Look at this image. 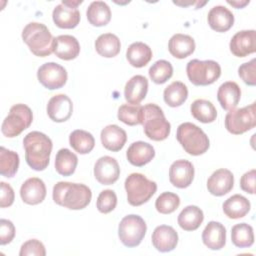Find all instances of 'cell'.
<instances>
[{
    "label": "cell",
    "instance_id": "obj_1",
    "mask_svg": "<svg viewBox=\"0 0 256 256\" xmlns=\"http://www.w3.org/2000/svg\"><path fill=\"white\" fill-rule=\"evenodd\" d=\"M25 160L29 167L36 171L47 168L52 151V141L44 133L39 131L29 132L23 139Z\"/></svg>",
    "mask_w": 256,
    "mask_h": 256
},
{
    "label": "cell",
    "instance_id": "obj_2",
    "mask_svg": "<svg viewBox=\"0 0 256 256\" xmlns=\"http://www.w3.org/2000/svg\"><path fill=\"white\" fill-rule=\"evenodd\" d=\"M52 196L56 204L71 210H80L89 205L92 192L85 184L60 181L54 185Z\"/></svg>",
    "mask_w": 256,
    "mask_h": 256
},
{
    "label": "cell",
    "instance_id": "obj_3",
    "mask_svg": "<svg viewBox=\"0 0 256 256\" xmlns=\"http://www.w3.org/2000/svg\"><path fill=\"white\" fill-rule=\"evenodd\" d=\"M22 39L35 56L46 57L53 52L54 37L42 23H28L22 31Z\"/></svg>",
    "mask_w": 256,
    "mask_h": 256
},
{
    "label": "cell",
    "instance_id": "obj_4",
    "mask_svg": "<svg viewBox=\"0 0 256 256\" xmlns=\"http://www.w3.org/2000/svg\"><path fill=\"white\" fill-rule=\"evenodd\" d=\"M141 124L145 135L151 140L163 141L170 134V123L166 120L163 110L154 103L142 106Z\"/></svg>",
    "mask_w": 256,
    "mask_h": 256
},
{
    "label": "cell",
    "instance_id": "obj_5",
    "mask_svg": "<svg viewBox=\"0 0 256 256\" xmlns=\"http://www.w3.org/2000/svg\"><path fill=\"white\" fill-rule=\"evenodd\" d=\"M176 138L182 148L193 156L204 154L210 146L209 138L204 131L190 122H184L178 126Z\"/></svg>",
    "mask_w": 256,
    "mask_h": 256
},
{
    "label": "cell",
    "instance_id": "obj_6",
    "mask_svg": "<svg viewBox=\"0 0 256 256\" xmlns=\"http://www.w3.org/2000/svg\"><path fill=\"white\" fill-rule=\"evenodd\" d=\"M128 203L140 206L146 203L156 192L157 184L141 173H132L125 180Z\"/></svg>",
    "mask_w": 256,
    "mask_h": 256
},
{
    "label": "cell",
    "instance_id": "obj_7",
    "mask_svg": "<svg viewBox=\"0 0 256 256\" xmlns=\"http://www.w3.org/2000/svg\"><path fill=\"white\" fill-rule=\"evenodd\" d=\"M189 81L196 86H207L214 83L221 75L220 65L213 60L193 59L186 66Z\"/></svg>",
    "mask_w": 256,
    "mask_h": 256
},
{
    "label": "cell",
    "instance_id": "obj_8",
    "mask_svg": "<svg viewBox=\"0 0 256 256\" xmlns=\"http://www.w3.org/2000/svg\"><path fill=\"white\" fill-rule=\"evenodd\" d=\"M32 121V110L25 104H15L10 108L9 114L3 120L1 131L4 136L13 138L27 129Z\"/></svg>",
    "mask_w": 256,
    "mask_h": 256
},
{
    "label": "cell",
    "instance_id": "obj_9",
    "mask_svg": "<svg viewBox=\"0 0 256 256\" xmlns=\"http://www.w3.org/2000/svg\"><path fill=\"white\" fill-rule=\"evenodd\" d=\"M225 128L234 135L243 134L256 126V103L230 110L225 116Z\"/></svg>",
    "mask_w": 256,
    "mask_h": 256
},
{
    "label": "cell",
    "instance_id": "obj_10",
    "mask_svg": "<svg viewBox=\"0 0 256 256\" xmlns=\"http://www.w3.org/2000/svg\"><path fill=\"white\" fill-rule=\"evenodd\" d=\"M147 231L144 219L135 214H130L122 218L118 226V236L122 244L132 248L138 246L143 240Z\"/></svg>",
    "mask_w": 256,
    "mask_h": 256
},
{
    "label": "cell",
    "instance_id": "obj_11",
    "mask_svg": "<svg viewBox=\"0 0 256 256\" xmlns=\"http://www.w3.org/2000/svg\"><path fill=\"white\" fill-rule=\"evenodd\" d=\"M37 78L45 88L55 90L66 84L68 75L63 66L55 62H47L38 68Z\"/></svg>",
    "mask_w": 256,
    "mask_h": 256
},
{
    "label": "cell",
    "instance_id": "obj_12",
    "mask_svg": "<svg viewBox=\"0 0 256 256\" xmlns=\"http://www.w3.org/2000/svg\"><path fill=\"white\" fill-rule=\"evenodd\" d=\"M120 175V167L117 160L110 156L100 157L94 165V176L102 185L115 183Z\"/></svg>",
    "mask_w": 256,
    "mask_h": 256
},
{
    "label": "cell",
    "instance_id": "obj_13",
    "mask_svg": "<svg viewBox=\"0 0 256 256\" xmlns=\"http://www.w3.org/2000/svg\"><path fill=\"white\" fill-rule=\"evenodd\" d=\"M194 179L193 164L184 159L174 161L169 168V180L177 188H187Z\"/></svg>",
    "mask_w": 256,
    "mask_h": 256
},
{
    "label": "cell",
    "instance_id": "obj_14",
    "mask_svg": "<svg viewBox=\"0 0 256 256\" xmlns=\"http://www.w3.org/2000/svg\"><path fill=\"white\" fill-rule=\"evenodd\" d=\"M229 48L236 57H246L256 51V31L242 30L237 32L230 40Z\"/></svg>",
    "mask_w": 256,
    "mask_h": 256
},
{
    "label": "cell",
    "instance_id": "obj_15",
    "mask_svg": "<svg viewBox=\"0 0 256 256\" xmlns=\"http://www.w3.org/2000/svg\"><path fill=\"white\" fill-rule=\"evenodd\" d=\"M47 114L54 122L67 121L73 112V103L65 94L54 95L50 98L47 104Z\"/></svg>",
    "mask_w": 256,
    "mask_h": 256
},
{
    "label": "cell",
    "instance_id": "obj_16",
    "mask_svg": "<svg viewBox=\"0 0 256 256\" xmlns=\"http://www.w3.org/2000/svg\"><path fill=\"white\" fill-rule=\"evenodd\" d=\"M234 186V176L228 169L214 171L207 180V189L214 196H223L229 193Z\"/></svg>",
    "mask_w": 256,
    "mask_h": 256
},
{
    "label": "cell",
    "instance_id": "obj_17",
    "mask_svg": "<svg viewBox=\"0 0 256 256\" xmlns=\"http://www.w3.org/2000/svg\"><path fill=\"white\" fill-rule=\"evenodd\" d=\"M152 244L160 252L174 250L178 243V234L175 229L168 225L157 226L152 233Z\"/></svg>",
    "mask_w": 256,
    "mask_h": 256
},
{
    "label": "cell",
    "instance_id": "obj_18",
    "mask_svg": "<svg viewBox=\"0 0 256 256\" xmlns=\"http://www.w3.org/2000/svg\"><path fill=\"white\" fill-rule=\"evenodd\" d=\"M20 196L24 203L37 205L46 197V186L43 180L37 177L27 179L20 188Z\"/></svg>",
    "mask_w": 256,
    "mask_h": 256
},
{
    "label": "cell",
    "instance_id": "obj_19",
    "mask_svg": "<svg viewBox=\"0 0 256 256\" xmlns=\"http://www.w3.org/2000/svg\"><path fill=\"white\" fill-rule=\"evenodd\" d=\"M100 138L104 148L112 152H118L124 147L127 141V134L118 125L111 124L102 129Z\"/></svg>",
    "mask_w": 256,
    "mask_h": 256
},
{
    "label": "cell",
    "instance_id": "obj_20",
    "mask_svg": "<svg viewBox=\"0 0 256 256\" xmlns=\"http://www.w3.org/2000/svg\"><path fill=\"white\" fill-rule=\"evenodd\" d=\"M155 156L154 147L144 141L132 143L126 152L127 160L136 167H142L148 164Z\"/></svg>",
    "mask_w": 256,
    "mask_h": 256
},
{
    "label": "cell",
    "instance_id": "obj_21",
    "mask_svg": "<svg viewBox=\"0 0 256 256\" xmlns=\"http://www.w3.org/2000/svg\"><path fill=\"white\" fill-rule=\"evenodd\" d=\"M53 52L62 60H72L79 55L80 44L72 35H59L54 38Z\"/></svg>",
    "mask_w": 256,
    "mask_h": 256
},
{
    "label": "cell",
    "instance_id": "obj_22",
    "mask_svg": "<svg viewBox=\"0 0 256 256\" xmlns=\"http://www.w3.org/2000/svg\"><path fill=\"white\" fill-rule=\"evenodd\" d=\"M208 24L216 32H226L234 24V15L222 5L214 6L210 9L207 16Z\"/></svg>",
    "mask_w": 256,
    "mask_h": 256
},
{
    "label": "cell",
    "instance_id": "obj_23",
    "mask_svg": "<svg viewBox=\"0 0 256 256\" xmlns=\"http://www.w3.org/2000/svg\"><path fill=\"white\" fill-rule=\"evenodd\" d=\"M202 241L211 250H220L226 243V229L216 221H210L202 232Z\"/></svg>",
    "mask_w": 256,
    "mask_h": 256
},
{
    "label": "cell",
    "instance_id": "obj_24",
    "mask_svg": "<svg viewBox=\"0 0 256 256\" xmlns=\"http://www.w3.org/2000/svg\"><path fill=\"white\" fill-rule=\"evenodd\" d=\"M52 18L57 27L73 29L80 22V12L77 8L69 7L61 3L53 9Z\"/></svg>",
    "mask_w": 256,
    "mask_h": 256
},
{
    "label": "cell",
    "instance_id": "obj_25",
    "mask_svg": "<svg viewBox=\"0 0 256 256\" xmlns=\"http://www.w3.org/2000/svg\"><path fill=\"white\" fill-rule=\"evenodd\" d=\"M148 80L142 75L131 77L124 88V97L130 104H139L147 95Z\"/></svg>",
    "mask_w": 256,
    "mask_h": 256
},
{
    "label": "cell",
    "instance_id": "obj_26",
    "mask_svg": "<svg viewBox=\"0 0 256 256\" xmlns=\"http://www.w3.org/2000/svg\"><path fill=\"white\" fill-rule=\"evenodd\" d=\"M241 97L240 87L236 82L227 81L221 84L217 91V99L224 110L235 109Z\"/></svg>",
    "mask_w": 256,
    "mask_h": 256
},
{
    "label": "cell",
    "instance_id": "obj_27",
    "mask_svg": "<svg viewBox=\"0 0 256 256\" xmlns=\"http://www.w3.org/2000/svg\"><path fill=\"white\" fill-rule=\"evenodd\" d=\"M170 54L178 59H184L191 55L195 50L194 39L186 34H174L168 43Z\"/></svg>",
    "mask_w": 256,
    "mask_h": 256
},
{
    "label": "cell",
    "instance_id": "obj_28",
    "mask_svg": "<svg viewBox=\"0 0 256 256\" xmlns=\"http://www.w3.org/2000/svg\"><path fill=\"white\" fill-rule=\"evenodd\" d=\"M224 214L230 219H239L244 217L251 208V204L249 200L240 195L235 194L229 197L222 205Z\"/></svg>",
    "mask_w": 256,
    "mask_h": 256
},
{
    "label": "cell",
    "instance_id": "obj_29",
    "mask_svg": "<svg viewBox=\"0 0 256 256\" xmlns=\"http://www.w3.org/2000/svg\"><path fill=\"white\" fill-rule=\"evenodd\" d=\"M126 58L131 66L141 68L150 62L152 58V50L143 42H134L128 47Z\"/></svg>",
    "mask_w": 256,
    "mask_h": 256
},
{
    "label": "cell",
    "instance_id": "obj_30",
    "mask_svg": "<svg viewBox=\"0 0 256 256\" xmlns=\"http://www.w3.org/2000/svg\"><path fill=\"white\" fill-rule=\"evenodd\" d=\"M86 16L92 26L101 27L107 25L111 20V10L103 1H93L87 8Z\"/></svg>",
    "mask_w": 256,
    "mask_h": 256
},
{
    "label": "cell",
    "instance_id": "obj_31",
    "mask_svg": "<svg viewBox=\"0 0 256 256\" xmlns=\"http://www.w3.org/2000/svg\"><path fill=\"white\" fill-rule=\"evenodd\" d=\"M203 220V211L195 205L185 207L178 215V224L185 231H194L198 229Z\"/></svg>",
    "mask_w": 256,
    "mask_h": 256
},
{
    "label": "cell",
    "instance_id": "obj_32",
    "mask_svg": "<svg viewBox=\"0 0 256 256\" xmlns=\"http://www.w3.org/2000/svg\"><path fill=\"white\" fill-rule=\"evenodd\" d=\"M96 52L105 58H112L118 55L121 49L119 38L112 33L101 34L95 41Z\"/></svg>",
    "mask_w": 256,
    "mask_h": 256
},
{
    "label": "cell",
    "instance_id": "obj_33",
    "mask_svg": "<svg viewBox=\"0 0 256 256\" xmlns=\"http://www.w3.org/2000/svg\"><path fill=\"white\" fill-rule=\"evenodd\" d=\"M192 116L201 123H212L216 120L217 110L211 101L205 99L195 100L190 107Z\"/></svg>",
    "mask_w": 256,
    "mask_h": 256
},
{
    "label": "cell",
    "instance_id": "obj_34",
    "mask_svg": "<svg viewBox=\"0 0 256 256\" xmlns=\"http://www.w3.org/2000/svg\"><path fill=\"white\" fill-rule=\"evenodd\" d=\"M78 158L76 154L67 148L60 149L55 157V169L62 176L72 175L77 167Z\"/></svg>",
    "mask_w": 256,
    "mask_h": 256
},
{
    "label": "cell",
    "instance_id": "obj_35",
    "mask_svg": "<svg viewBox=\"0 0 256 256\" xmlns=\"http://www.w3.org/2000/svg\"><path fill=\"white\" fill-rule=\"evenodd\" d=\"M163 98L168 106L179 107L188 98L187 86L180 81H174L165 88Z\"/></svg>",
    "mask_w": 256,
    "mask_h": 256
},
{
    "label": "cell",
    "instance_id": "obj_36",
    "mask_svg": "<svg viewBox=\"0 0 256 256\" xmlns=\"http://www.w3.org/2000/svg\"><path fill=\"white\" fill-rule=\"evenodd\" d=\"M69 144L77 153L88 154L95 146V139L88 131L77 129L70 134Z\"/></svg>",
    "mask_w": 256,
    "mask_h": 256
},
{
    "label": "cell",
    "instance_id": "obj_37",
    "mask_svg": "<svg viewBox=\"0 0 256 256\" xmlns=\"http://www.w3.org/2000/svg\"><path fill=\"white\" fill-rule=\"evenodd\" d=\"M232 243L238 248L250 247L254 243V233L251 225L247 223H239L231 229Z\"/></svg>",
    "mask_w": 256,
    "mask_h": 256
},
{
    "label": "cell",
    "instance_id": "obj_38",
    "mask_svg": "<svg viewBox=\"0 0 256 256\" xmlns=\"http://www.w3.org/2000/svg\"><path fill=\"white\" fill-rule=\"evenodd\" d=\"M19 167V155L5 147L0 148V174L7 178H12Z\"/></svg>",
    "mask_w": 256,
    "mask_h": 256
},
{
    "label": "cell",
    "instance_id": "obj_39",
    "mask_svg": "<svg viewBox=\"0 0 256 256\" xmlns=\"http://www.w3.org/2000/svg\"><path fill=\"white\" fill-rule=\"evenodd\" d=\"M117 117L119 121L129 126L141 124L142 106L139 104H123L118 109Z\"/></svg>",
    "mask_w": 256,
    "mask_h": 256
},
{
    "label": "cell",
    "instance_id": "obj_40",
    "mask_svg": "<svg viewBox=\"0 0 256 256\" xmlns=\"http://www.w3.org/2000/svg\"><path fill=\"white\" fill-rule=\"evenodd\" d=\"M149 77L156 84H163L173 75V67L167 60H158L149 68Z\"/></svg>",
    "mask_w": 256,
    "mask_h": 256
},
{
    "label": "cell",
    "instance_id": "obj_41",
    "mask_svg": "<svg viewBox=\"0 0 256 256\" xmlns=\"http://www.w3.org/2000/svg\"><path fill=\"white\" fill-rule=\"evenodd\" d=\"M180 205V198L172 192H163L155 201V208L161 214L173 213Z\"/></svg>",
    "mask_w": 256,
    "mask_h": 256
},
{
    "label": "cell",
    "instance_id": "obj_42",
    "mask_svg": "<svg viewBox=\"0 0 256 256\" xmlns=\"http://www.w3.org/2000/svg\"><path fill=\"white\" fill-rule=\"evenodd\" d=\"M117 205V196L113 190L106 189L100 192L97 198L96 206L99 212L107 214L115 209Z\"/></svg>",
    "mask_w": 256,
    "mask_h": 256
},
{
    "label": "cell",
    "instance_id": "obj_43",
    "mask_svg": "<svg viewBox=\"0 0 256 256\" xmlns=\"http://www.w3.org/2000/svg\"><path fill=\"white\" fill-rule=\"evenodd\" d=\"M238 75L243 82L249 86L256 85V59L253 58L249 62L242 64L238 68Z\"/></svg>",
    "mask_w": 256,
    "mask_h": 256
},
{
    "label": "cell",
    "instance_id": "obj_44",
    "mask_svg": "<svg viewBox=\"0 0 256 256\" xmlns=\"http://www.w3.org/2000/svg\"><path fill=\"white\" fill-rule=\"evenodd\" d=\"M19 255L20 256H28V255L45 256L46 250L42 242H40L37 239H30L22 244Z\"/></svg>",
    "mask_w": 256,
    "mask_h": 256
},
{
    "label": "cell",
    "instance_id": "obj_45",
    "mask_svg": "<svg viewBox=\"0 0 256 256\" xmlns=\"http://www.w3.org/2000/svg\"><path fill=\"white\" fill-rule=\"evenodd\" d=\"M15 236L14 224L7 219L0 220V244L6 245L10 243Z\"/></svg>",
    "mask_w": 256,
    "mask_h": 256
},
{
    "label": "cell",
    "instance_id": "obj_46",
    "mask_svg": "<svg viewBox=\"0 0 256 256\" xmlns=\"http://www.w3.org/2000/svg\"><path fill=\"white\" fill-rule=\"evenodd\" d=\"M0 187H1V193H0V207L1 208H5V207H9L13 204L14 202V190L13 188L5 183V182H1L0 183Z\"/></svg>",
    "mask_w": 256,
    "mask_h": 256
},
{
    "label": "cell",
    "instance_id": "obj_47",
    "mask_svg": "<svg viewBox=\"0 0 256 256\" xmlns=\"http://www.w3.org/2000/svg\"><path fill=\"white\" fill-rule=\"evenodd\" d=\"M255 176H256V171L255 169H252L244 173L243 176L241 177L240 187L246 193H249V194L255 193Z\"/></svg>",
    "mask_w": 256,
    "mask_h": 256
},
{
    "label": "cell",
    "instance_id": "obj_48",
    "mask_svg": "<svg viewBox=\"0 0 256 256\" xmlns=\"http://www.w3.org/2000/svg\"><path fill=\"white\" fill-rule=\"evenodd\" d=\"M249 0H245V1H227L228 4L232 5L233 7L237 8V9H240V8H243L244 6H246L247 4H249Z\"/></svg>",
    "mask_w": 256,
    "mask_h": 256
},
{
    "label": "cell",
    "instance_id": "obj_49",
    "mask_svg": "<svg viewBox=\"0 0 256 256\" xmlns=\"http://www.w3.org/2000/svg\"><path fill=\"white\" fill-rule=\"evenodd\" d=\"M61 3L64 4V5H66V6H69V7L77 8V6L82 3V1H81V0H78V1H64V0H63Z\"/></svg>",
    "mask_w": 256,
    "mask_h": 256
}]
</instances>
